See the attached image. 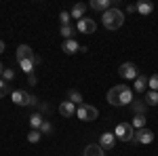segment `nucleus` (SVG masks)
<instances>
[{"instance_id":"nucleus-1","label":"nucleus","mask_w":158,"mask_h":156,"mask_svg":"<svg viewBox=\"0 0 158 156\" xmlns=\"http://www.w3.org/2000/svg\"><path fill=\"white\" fill-rule=\"evenodd\" d=\"M133 101V91L127 86V84H116L108 91V103L112 106H131Z\"/></svg>"},{"instance_id":"nucleus-2","label":"nucleus","mask_w":158,"mask_h":156,"mask_svg":"<svg viewBox=\"0 0 158 156\" xmlns=\"http://www.w3.org/2000/svg\"><path fill=\"white\" fill-rule=\"evenodd\" d=\"M101 23L108 30H120L122 23H124V13L120 9H116V6H112L110 11H106L101 15Z\"/></svg>"},{"instance_id":"nucleus-3","label":"nucleus","mask_w":158,"mask_h":156,"mask_svg":"<svg viewBox=\"0 0 158 156\" xmlns=\"http://www.w3.org/2000/svg\"><path fill=\"white\" fill-rule=\"evenodd\" d=\"M11 99H13V103H17V106H38V103H40L38 97L30 95V93H25V91H21V89L13 91Z\"/></svg>"},{"instance_id":"nucleus-4","label":"nucleus","mask_w":158,"mask_h":156,"mask_svg":"<svg viewBox=\"0 0 158 156\" xmlns=\"http://www.w3.org/2000/svg\"><path fill=\"white\" fill-rule=\"evenodd\" d=\"M114 135H116V139H120V141H133L135 129H133L131 122H120V124H116Z\"/></svg>"},{"instance_id":"nucleus-5","label":"nucleus","mask_w":158,"mask_h":156,"mask_svg":"<svg viewBox=\"0 0 158 156\" xmlns=\"http://www.w3.org/2000/svg\"><path fill=\"white\" fill-rule=\"evenodd\" d=\"M76 116L80 120H85V122H91V120H95L99 116V110L95 106H89V103H80L76 108Z\"/></svg>"},{"instance_id":"nucleus-6","label":"nucleus","mask_w":158,"mask_h":156,"mask_svg":"<svg viewBox=\"0 0 158 156\" xmlns=\"http://www.w3.org/2000/svg\"><path fill=\"white\" fill-rule=\"evenodd\" d=\"M118 74H120L124 80H135L139 76V70H137V65H135L133 61H124L120 68H118Z\"/></svg>"},{"instance_id":"nucleus-7","label":"nucleus","mask_w":158,"mask_h":156,"mask_svg":"<svg viewBox=\"0 0 158 156\" xmlns=\"http://www.w3.org/2000/svg\"><path fill=\"white\" fill-rule=\"evenodd\" d=\"M76 30H78L80 34H93V32L97 30V23H95L91 17H82V19L76 23Z\"/></svg>"},{"instance_id":"nucleus-8","label":"nucleus","mask_w":158,"mask_h":156,"mask_svg":"<svg viewBox=\"0 0 158 156\" xmlns=\"http://www.w3.org/2000/svg\"><path fill=\"white\" fill-rule=\"evenodd\" d=\"M133 141L135 144H152V141H154V133L150 131V129H146V127H143V129H137Z\"/></svg>"},{"instance_id":"nucleus-9","label":"nucleus","mask_w":158,"mask_h":156,"mask_svg":"<svg viewBox=\"0 0 158 156\" xmlns=\"http://www.w3.org/2000/svg\"><path fill=\"white\" fill-rule=\"evenodd\" d=\"M114 144H116V135L114 133H101L99 135V145L103 148V150H112L114 148Z\"/></svg>"},{"instance_id":"nucleus-10","label":"nucleus","mask_w":158,"mask_h":156,"mask_svg":"<svg viewBox=\"0 0 158 156\" xmlns=\"http://www.w3.org/2000/svg\"><path fill=\"white\" fill-rule=\"evenodd\" d=\"M34 57H36V55H34L32 47H27V44H19V48H17V61L34 59Z\"/></svg>"},{"instance_id":"nucleus-11","label":"nucleus","mask_w":158,"mask_h":156,"mask_svg":"<svg viewBox=\"0 0 158 156\" xmlns=\"http://www.w3.org/2000/svg\"><path fill=\"white\" fill-rule=\"evenodd\" d=\"M40 65V57H34V59H25V61H19V68L23 70L25 74H34V68Z\"/></svg>"},{"instance_id":"nucleus-12","label":"nucleus","mask_w":158,"mask_h":156,"mask_svg":"<svg viewBox=\"0 0 158 156\" xmlns=\"http://www.w3.org/2000/svg\"><path fill=\"white\" fill-rule=\"evenodd\" d=\"M82 156H106V150H103L99 144H89L85 148Z\"/></svg>"},{"instance_id":"nucleus-13","label":"nucleus","mask_w":158,"mask_h":156,"mask_svg":"<svg viewBox=\"0 0 158 156\" xmlns=\"http://www.w3.org/2000/svg\"><path fill=\"white\" fill-rule=\"evenodd\" d=\"M59 114L65 116V118H70V116L76 114V106H74L72 101H61L59 103Z\"/></svg>"},{"instance_id":"nucleus-14","label":"nucleus","mask_w":158,"mask_h":156,"mask_svg":"<svg viewBox=\"0 0 158 156\" xmlns=\"http://www.w3.org/2000/svg\"><path fill=\"white\" fill-rule=\"evenodd\" d=\"M131 110L135 112V116H146L148 103H146V101H141V99H133V101H131Z\"/></svg>"},{"instance_id":"nucleus-15","label":"nucleus","mask_w":158,"mask_h":156,"mask_svg":"<svg viewBox=\"0 0 158 156\" xmlns=\"http://www.w3.org/2000/svg\"><path fill=\"white\" fill-rule=\"evenodd\" d=\"M86 6H89V4H85V2H78V4H74V6H72L70 15H72V17H76V19L80 21V19L85 17V13H86Z\"/></svg>"},{"instance_id":"nucleus-16","label":"nucleus","mask_w":158,"mask_h":156,"mask_svg":"<svg viewBox=\"0 0 158 156\" xmlns=\"http://www.w3.org/2000/svg\"><path fill=\"white\" fill-rule=\"evenodd\" d=\"M63 53H68V55H74V53H80V44H78V42H76V40H65V42H63Z\"/></svg>"},{"instance_id":"nucleus-17","label":"nucleus","mask_w":158,"mask_h":156,"mask_svg":"<svg viewBox=\"0 0 158 156\" xmlns=\"http://www.w3.org/2000/svg\"><path fill=\"white\" fill-rule=\"evenodd\" d=\"M91 9L95 11H110L112 9V0H91Z\"/></svg>"},{"instance_id":"nucleus-18","label":"nucleus","mask_w":158,"mask_h":156,"mask_svg":"<svg viewBox=\"0 0 158 156\" xmlns=\"http://www.w3.org/2000/svg\"><path fill=\"white\" fill-rule=\"evenodd\" d=\"M133 89L137 91V93H139V95H141V93H146V89H148V78L143 76V74L135 78V84H133Z\"/></svg>"},{"instance_id":"nucleus-19","label":"nucleus","mask_w":158,"mask_h":156,"mask_svg":"<svg viewBox=\"0 0 158 156\" xmlns=\"http://www.w3.org/2000/svg\"><path fill=\"white\" fill-rule=\"evenodd\" d=\"M42 122H44V118H42V114H40V112H38V114H32V116H30V127H32V129H36V131H40Z\"/></svg>"},{"instance_id":"nucleus-20","label":"nucleus","mask_w":158,"mask_h":156,"mask_svg":"<svg viewBox=\"0 0 158 156\" xmlns=\"http://www.w3.org/2000/svg\"><path fill=\"white\" fill-rule=\"evenodd\" d=\"M152 11H154V4L152 2H139L137 4V13L139 15H150Z\"/></svg>"},{"instance_id":"nucleus-21","label":"nucleus","mask_w":158,"mask_h":156,"mask_svg":"<svg viewBox=\"0 0 158 156\" xmlns=\"http://www.w3.org/2000/svg\"><path fill=\"white\" fill-rule=\"evenodd\" d=\"M68 99H70V101H72L74 106H76V108H78V106H80V103H85V101H82V95H80V93H78V91H70V93H68Z\"/></svg>"},{"instance_id":"nucleus-22","label":"nucleus","mask_w":158,"mask_h":156,"mask_svg":"<svg viewBox=\"0 0 158 156\" xmlns=\"http://www.w3.org/2000/svg\"><path fill=\"white\" fill-rule=\"evenodd\" d=\"M143 101H146L148 106H156L158 103V91H148L146 97H143Z\"/></svg>"},{"instance_id":"nucleus-23","label":"nucleus","mask_w":158,"mask_h":156,"mask_svg":"<svg viewBox=\"0 0 158 156\" xmlns=\"http://www.w3.org/2000/svg\"><path fill=\"white\" fill-rule=\"evenodd\" d=\"M59 34L65 38V40H72V36H74V25H61Z\"/></svg>"},{"instance_id":"nucleus-24","label":"nucleus","mask_w":158,"mask_h":156,"mask_svg":"<svg viewBox=\"0 0 158 156\" xmlns=\"http://www.w3.org/2000/svg\"><path fill=\"white\" fill-rule=\"evenodd\" d=\"M131 124H133V129H143L146 127V116H135L131 120Z\"/></svg>"},{"instance_id":"nucleus-25","label":"nucleus","mask_w":158,"mask_h":156,"mask_svg":"<svg viewBox=\"0 0 158 156\" xmlns=\"http://www.w3.org/2000/svg\"><path fill=\"white\" fill-rule=\"evenodd\" d=\"M40 135H42L40 131H36V129H32V131L27 133V141H30V144H36V141H40Z\"/></svg>"},{"instance_id":"nucleus-26","label":"nucleus","mask_w":158,"mask_h":156,"mask_svg":"<svg viewBox=\"0 0 158 156\" xmlns=\"http://www.w3.org/2000/svg\"><path fill=\"white\" fill-rule=\"evenodd\" d=\"M70 19H72L70 11H61V13H59V21H61V25H70Z\"/></svg>"},{"instance_id":"nucleus-27","label":"nucleus","mask_w":158,"mask_h":156,"mask_svg":"<svg viewBox=\"0 0 158 156\" xmlns=\"http://www.w3.org/2000/svg\"><path fill=\"white\" fill-rule=\"evenodd\" d=\"M148 86H150V91H158V74L148 78Z\"/></svg>"},{"instance_id":"nucleus-28","label":"nucleus","mask_w":158,"mask_h":156,"mask_svg":"<svg viewBox=\"0 0 158 156\" xmlns=\"http://www.w3.org/2000/svg\"><path fill=\"white\" fill-rule=\"evenodd\" d=\"M11 93V86H9V82H4L2 78H0V97H6Z\"/></svg>"},{"instance_id":"nucleus-29","label":"nucleus","mask_w":158,"mask_h":156,"mask_svg":"<svg viewBox=\"0 0 158 156\" xmlns=\"http://www.w3.org/2000/svg\"><path fill=\"white\" fill-rule=\"evenodd\" d=\"M13 78H15V70H11V68H4V74H2V80H4V82H11Z\"/></svg>"},{"instance_id":"nucleus-30","label":"nucleus","mask_w":158,"mask_h":156,"mask_svg":"<svg viewBox=\"0 0 158 156\" xmlns=\"http://www.w3.org/2000/svg\"><path fill=\"white\" fill-rule=\"evenodd\" d=\"M51 131H53V124H51L49 120H44V122H42V127H40V133H44V135H49Z\"/></svg>"},{"instance_id":"nucleus-31","label":"nucleus","mask_w":158,"mask_h":156,"mask_svg":"<svg viewBox=\"0 0 158 156\" xmlns=\"http://www.w3.org/2000/svg\"><path fill=\"white\" fill-rule=\"evenodd\" d=\"M27 82H30V84H36V82H38L36 74H27Z\"/></svg>"},{"instance_id":"nucleus-32","label":"nucleus","mask_w":158,"mask_h":156,"mask_svg":"<svg viewBox=\"0 0 158 156\" xmlns=\"http://www.w3.org/2000/svg\"><path fill=\"white\" fill-rule=\"evenodd\" d=\"M137 11V4H129V6H127V13H135Z\"/></svg>"},{"instance_id":"nucleus-33","label":"nucleus","mask_w":158,"mask_h":156,"mask_svg":"<svg viewBox=\"0 0 158 156\" xmlns=\"http://www.w3.org/2000/svg\"><path fill=\"white\" fill-rule=\"evenodd\" d=\"M4 48H6V44H4V40H0V55L4 53Z\"/></svg>"},{"instance_id":"nucleus-34","label":"nucleus","mask_w":158,"mask_h":156,"mask_svg":"<svg viewBox=\"0 0 158 156\" xmlns=\"http://www.w3.org/2000/svg\"><path fill=\"white\" fill-rule=\"evenodd\" d=\"M2 74H4V65L0 63V78H2Z\"/></svg>"}]
</instances>
